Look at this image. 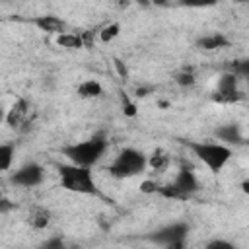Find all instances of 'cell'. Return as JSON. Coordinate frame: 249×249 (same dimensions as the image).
Instances as JSON below:
<instances>
[{
  "mask_svg": "<svg viewBox=\"0 0 249 249\" xmlns=\"http://www.w3.org/2000/svg\"><path fill=\"white\" fill-rule=\"evenodd\" d=\"M175 82L181 84V86H193V84H195V76H193L191 72L183 70V72H179V74L175 76Z\"/></svg>",
  "mask_w": 249,
  "mask_h": 249,
  "instance_id": "obj_19",
  "label": "cell"
},
{
  "mask_svg": "<svg viewBox=\"0 0 249 249\" xmlns=\"http://www.w3.org/2000/svg\"><path fill=\"white\" fill-rule=\"evenodd\" d=\"M27 113H29V105H27V101H25V99H18V101L12 105V109L8 111V115H6V123H8V126H12V128L19 126V124L27 119Z\"/></svg>",
  "mask_w": 249,
  "mask_h": 249,
  "instance_id": "obj_9",
  "label": "cell"
},
{
  "mask_svg": "<svg viewBox=\"0 0 249 249\" xmlns=\"http://www.w3.org/2000/svg\"><path fill=\"white\" fill-rule=\"evenodd\" d=\"M208 249H233V245L230 241H222V239H214L206 245Z\"/></svg>",
  "mask_w": 249,
  "mask_h": 249,
  "instance_id": "obj_21",
  "label": "cell"
},
{
  "mask_svg": "<svg viewBox=\"0 0 249 249\" xmlns=\"http://www.w3.org/2000/svg\"><path fill=\"white\" fill-rule=\"evenodd\" d=\"M241 97L239 89H237V76L233 72H226L222 74V78L218 80V88L214 93V99L220 103H233Z\"/></svg>",
  "mask_w": 249,
  "mask_h": 249,
  "instance_id": "obj_7",
  "label": "cell"
},
{
  "mask_svg": "<svg viewBox=\"0 0 249 249\" xmlns=\"http://www.w3.org/2000/svg\"><path fill=\"white\" fill-rule=\"evenodd\" d=\"M56 43L60 47H66V49H80V47H84L82 35H78V33H66V31L58 35Z\"/></svg>",
  "mask_w": 249,
  "mask_h": 249,
  "instance_id": "obj_15",
  "label": "cell"
},
{
  "mask_svg": "<svg viewBox=\"0 0 249 249\" xmlns=\"http://www.w3.org/2000/svg\"><path fill=\"white\" fill-rule=\"evenodd\" d=\"M146 163H148V160L140 150L124 148L123 152H119V156L109 165V173L117 179L134 177V175H138L146 169Z\"/></svg>",
  "mask_w": 249,
  "mask_h": 249,
  "instance_id": "obj_4",
  "label": "cell"
},
{
  "mask_svg": "<svg viewBox=\"0 0 249 249\" xmlns=\"http://www.w3.org/2000/svg\"><path fill=\"white\" fill-rule=\"evenodd\" d=\"M187 233H189V226L177 222V224H169V226H165V228L154 231L150 237H152V241H156V243H160V245L181 247V245H183V239L187 237Z\"/></svg>",
  "mask_w": 249,
  "mask_h": 249,
  "instance_id": "obj_6",
  "label": "cell"
},
{
  "mask_svg": "<svg viewBox=\"0 0 249 249\" xmlns=\"http://www.w3.org/2000/svg\"><path fill=\"white\" fill-rule=\"evenodd\" d=\"M33 23L41 31H47V33H58L60 35L66 29V23L60 18H56V16H39V18L33 19Z\"/></svg>",
  "mask_w": 249,
  "mask_h": 249,
  "instance_id": "obj_10",
  "label": "cell"
},
{
  "mask_svg": "<svg viewBox=\"0 0 249 249\" xmlns=\"http://www.w3.org/2000/svg\"><path fill=\"white\" fill-rule=\"evenodd\" d=\"M237 2H245V0H237Z\"/></svg>",
  "mask_w": 249,
  "mask_h": 249,
  "instance_id": "obj_26",
  "label": "cell"
},
{
  "mask_svg": "<svg viewBox=\"0 0 249 249\" xmlns=\"http://www.w3.org/2000/svg\"><path fill=\"white\" fill-rule=\"evenodd\" d=\"M189 148L214 173H218L220 169H224V165L231 158V150L228 146L216 144V142H189Z\"/></svg>",
  "mask_w": 249,
  "mask_h": 249,
  "instance_id": "obj_3",
  "label": "cell"
},
{
  "mask_svg": "<svg viewBox=\"0 0 249 249\" xmlns=\"http://www.w3.org/2000/svg\"><path fill=\"white\" fill-rule=\"evenodd\" d=\"M45 177V171L39 163H27L12 173L10 181L18 187H37Z\"/></svg>",
  "mask_w": 249,
  "mask_h": 249,
  "instance_id": "obj_8",
  "label": "cell"
},
{
  "mask_svg": "<svg viewBox=\"0 0 249 249\" xmlns=\"http://www.w3.org/2000/svg\"><path fill=\"white\" fill-rule=\"evenodd\" d=\"M150 165L156 167V169H163V167L167 165V158L161 156V154H154V158L150 160Z\"/></svg>",
  "mask_w": 249,
  "mask_h": 249,
  "instance_id": "obj_20",
  "label": "cell"
},
{
  "mask_svg": "<svg viewBox=\"0 0 249 249\" xmlns=\"http://www.w3.org/2000/svg\"><path fill=\"white\" fill-rule=\"evenodd\" d=\"M216 136L228 144H241L243 142V136L239 132V126L237 124H224V126H218L216 128Z\"/></svg>",
  "mask_w": 249,
  "mask_h": 249,
  "instance_id": "obj_12",
  "label": "cell"
},
{
  "mask_svg": "<svg viewBox=\"0 0 249 249\" xmlns=\"http://www.w3.org/2000/svg\"><path fill=\"white\" fill-rule=\"evenodd\" d=\"M196 47L202 51H216V49H224L228 47V39L220 33H212V35H204L196 41Z\"/></svg>",
  "mask_w": 249,
  "mask_h": 249,
  "instance_id": "obj_11",
  "label": "cell"
},
{
  "mask_svg": "<svg viewBox=\"0 0 249 249\" xmlns=\"http://www.w3.org/2000/svg\"><path fill=\"white\" fill-rule=\"evenodd\" d=\"M119 29H121L119 23H111V25H107V27L101 31V39H103V41H111L113 37L119 35Z\"/></svg>",
  "mask_w": 249,
  "mask_h": 249,
  "instance_id": "obj_18",
  "label": "cell"
},
{
  "mask_svg": "<svg viewBox=\"0 0 249 249\" xmlns=\"http://www.w3.org/2000/svg\"><path fill=\"white\" fill-rule=\"evenodd\" d=\"M196 189H198V181H196L195 173H193L191 169L183 167V169H179V173L175 175V179H173L169 185H165V187H161V189H156V191H160V193L165 195V196L185 198V196L193 195Z\"/></svg>",
  "mask_w": 249,
  "mask_h": 249,
  "instance_id": "obj_5",
  "label": "cell"
},
{
  "mask_svg": "<svg viewBox=\"0 0 249 249\" xmlns=\"http://www.w3.org/2000/svg\"><path fill=\"white\" fill-rule=\"evenodd\" d=\"M45 245H47V247H53V245H62V241H60V239H53V241H47Z\"/></svg>",
  "mask_w": 249,
  "mask_h": 249,
  "instance_id": "obj_23",
  "label": "cell"
},
{
  "mask_svg": "<svg viewBox=\"0 0 249 249\" xmlns=\"http://www.w3.org/2000/svg\"><path fill=\"white\" fill-rule=\"evenodd\" d=\"M14 161V144H0V171H8Z\"/></svg>",
  "mask_w": 249,
  "mask_h": 249,
  "instance_id": "obj_16",
  "label": "cell"
},
{
  "mask_svg": "<svg viewBox=\"0 0 249 249\" xmlns=\"http://www.w3.org/2000/svg\"><path fill=\"white\" fill-rule=\"evenodd\" d=\"M152 4H156V6H163V4H167V0H150Z\"/></svg>",
  "mask_w": 249,
  "mask_h": 249,
  "instance_id": "obj_24",
  "label": "cell"
},
{
  "mask_svg": "<svg viewBox=\"0 0 249 249\" xmlns=\"http://www.w3.org/2000/svg\"><path fill=\"white\" fill-rule=\"evenodd\" d=\"M218 0H179L181 6H187V8H208V6H214Z\"/></svg>",
  "mask_w": 249,
  "mask_h": 249,
  "instance_id": "obj_17",
  "label": "cell"
},
{
  "mask_svg": "<svg viewBox=\"0 0 249 249\" xmlns=\"http://www.w3.org/2000/svg\"><path fill=\"white\" fill-rule=\"evenodd\" d=\"M105 150H107V140H105V136L97 134V136H91L89 140L64 146L62 148V154L72 163L89 167V165H93V163H97L101 160V156L105 154Z\"/></svg>",
  "mask_w": 249,
  "mask_h": 249,
  "instance_id": "obj_1",
  "label": "cell"
},
{
  "mask_svg": "<svg viewBox=\"0 0 249 249\" xmlns=\"http://www.w3.org/2000/svg\"><path fill=\"white\" fill-rule=\"evenodd\" d=\"M2 119H6V117H4V113H2V109H0V121H2Z\"/></svg>",
  "mask_w": 249,
  "mask_h": 249,
  "instance_id": "obj_25",
  "label": "cell"
},
{
  "mask_svg": "<svg viewBox=\"0 0 249 249\" xmlns=\"http://www.w3.org/2000/svg\"><path fill=\"white\" fill-rule=\"evenodd\" d=\"M51 222V212L47 208H41V206H35L31 212H29V224L35 228V230H43L47 228Z\"/></svg>",
  "mask_w": 249,
  "mask_h": 249,
  "instance_id": "obj_13",
  "label": "cell"
},
{
  "mask_svg": "<svg viewBox=\"0 0 249 249\" xmlns=\"http://www.w3.org/2000/svg\"><path fill=\"white\" fill-rule=\"evenodd\" d=\"M58 175H60V185L70 193H78V195H95L97 193L89 167L76 165V163L60 165Z\"/></svg>",
  "mask_w": 249,
  "mask_h": 249,
  "instance_id": "obj_2",
  "label": "cell"
},
{
  "mask_svg": "<svg viewBox=\"0 0 249 249\" xmlns=\"http://www.w3.org/2000/svg\"><path fill=\"white\" fill-rule=\"evenodd\" d=\"M12 208H14V202H12V200H8L6 196H2V195H0V214L10 212Z\"/></svg>",
  "mask_w": 249,
  "mask_h": 249,
  "instance_id": "obj_22",
  "label": "cell"
},
{
  "mask_svg": "<svg viewBox=\"0 0 249 249\" xmlns=\"http://www.w3.org/2000/svg\"><path fill=\"white\" fill-rule=\"evenodd\" d=\"M101 93H103L101 84L95 82V80H86V82H82V84L78 86V95H80V97L89 99V97H99Z\"/></svg>",
  "mask_w": 249,
  "mask_h": 249,
  "instance_id": "obj_14",
  "label": "cell"
}]
</instances>
